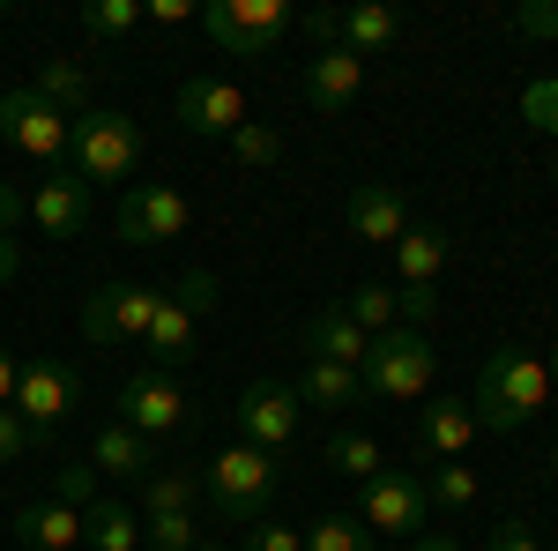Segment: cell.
<instances>
[{"instance_id":"6da1fadb","label":"cell","mask_w":558,"mask_h":551,"mask_svg":"<svg viewBox=\"0 0 558 551\" xmlns=\"http://www.w3.org/2000/svg\"><path fill=\"white\" fill-rule=\"evenodd\" d=\"M544 403H551V366L536 358V350H521V343H499L484 366H476V424L484 432H521L529 418H544Z\"/></svg>"},{"instance_id":"7a4b0ae2","label":"cell","mask_w":558,"mask_h":551,"mask_svg":"<svg viewBox=\"0 0 558 551\" xmlns=\"http://www.w3.org/2000/svg\"><path fill=\"white\" fill-rule=\"evenodd\" d=\"M202 492L216 500V514H223L231 529H254V522H268V500L283 492V455H268V447H246V440H231V447H223V455L209 463Z\"/></svg>"},{"instance_id":"3957f363","label":"cell","mask_w":558,"mask_h":551,"mask_svg":"<svg viewBox=\"0 0 558 551\" xmlns=\"http://www.w3.org/2000/svg\"><path fill=\"white\" fill-rule=\"evenodd\" d=\"M134 165H142V128L120 105H89L68 128V171L83 187H120V179H134Z\"/></svg>"},{"instance_id":"277c9868","label":"cell","mask_w":558,"mask_h":551,"mask_svg":"<svg viewBox=\"0 0 558 551\" xmlns=\"http://www.w3.org/2000/svg\"><path fill=\"white\" fill-rule=\"evenodd\" d=\"M432 336L425 328H387V336H373V350H365V366H357V381H365V395H380V403H417L432 387Z\"/></svg>"},{"instance_id":"5b68a950","label":"cell","mask_w":558,"mask_h":551,"mask_svg":"<svg viewBox=\"0 0 558 551\" xmlns=\"http://www.w3.org/2000/svg\"><path fill=\"white\" fill-rule=\"evenodd\" d=\"M209 306H216V276H209V268H186L172 291L157 298V321H149V336H142V358H149L157 373L186 366L194 328H202V313H209Z\"/></svg>"},{"instance_id":"8992f818","label":"cell","mask_w":558,"mask_h":551,"mask_svg":"<svg viewBox=\"0 0 558 551\" xmlns=\"http://www.w3.org/2000/svg\"><path fill=\"white\" fill-rule=\"evenodd\" d=\"M75 403H83L75 366H60V358H31V366H23V381H15V418L31 432V447H52L60 424L75 418Z\"/></svg>"},{"instance_id":"52a82bcc","label":"cell","mask_w":558,"mask_h":551,"mask_svg":"<svg viewBox=\"0 0 558 551\" xmlns=\"http://www.w3.org/2000/svg\"><path fill=\"white\" fill-rule=\"evenodd\" d=\"M68 128H75V120H68L52 97H38V89H0V142L23 149L31 165H45V171L60 165V157H68Z\"/></svg>"},{"instance_id":"ba28073f","label":"cell","mask_w":558,"mask_h":551,"mask_svg":"<svg viewBox=\"0 0 558 551\" xmlns=\"http://www.w3.org/2000/svg\"><path fill=\"white\" fill-rule=\"evenodd\" d=\"M202 31L223 52H239V60H268L283 45V31H291V8L283 0H209L202 8Z\"/></svg>"},{"instance_id":"9c48e42d","label":"cell","mask_w":558,"mask_h":551,"mask_svg":"<svg viewBox=\"0 0 558 551\" xmlns=\"http://www.w3.org/2000/svg\"><path fill=\"white\" fill-rule=\"evenodd\" d=\"M425 514H432V492L417 469H380L365 477V500H357V522L373 537H425Z\"/></svg>"},{"instance_id":"30bf717a","label":"cell","mask_w":558,"mask_h":551,"mask_svg":"<svg viewBox=\"0 0 558 551\" xmlns=\"http://www.w3.org/2000/svg\"><path fill=\"white\" fill-rule=\"evenodd\" d=\"M186 224H194V202L179 187H165V179H134L128 194H120V239L128 247H165Z\"/></svg>"},{"instance_id":"8fae6325","label":"cell","mask_w":558,"mask_h":551,"mask_svg":"<svg viewBox=\"0 0 558 551\" xmlns=\"http://www.w3.org/2000/svg\"><path fill=\"white\" fill-rule=\"evenodd\" d=\"M186 387H179V373H157V366H142V373H128V387H120V424H134L142 440H165V432H186Z\"/></svg>"},{"instance_id":"7c38bea8","label":"cell","mask_w":558,"mask_h":551,"mask_svg":"<svg viewBox=\"0 0 558 551\" xmlns=\"http://www.w3.org/2000/svg\"><path fill=\"white\" fill-rule=\"evenodd\" d=\"M179 128L202 134V142H231V134L246 128V89L231 83V75H186L179 83Z\"/></svg>"},{"instance_id":"4fadbf2b","label":"cell","mask_w":558,"mask_h":551,"mask_svg":"<svg viewBox=\"0 0 558 551\" xmlns=\"http://www.w3.org/2000/svg\"><path fill=\"white\" fill-rule=\"evenodd\" d=\"M157 298L149 284H105V291L83 306V336L89 343H142L149 321H157Z\"/></svg>"},{"instance_id":"5bb4252c","label":"cell","mask_w":558,"mask_h":551,"mask_svg":"<svg viewBox=\"0 0 558 551\" xmlns=\"http://www.w3.org/2000/svg\"><path fill=\"white\" fill-rule=\"evenodd\" d=\"M299 387L283 381H254L246 395H239V440L246 447H268V455H283L291 440H299Z\"/></svg>"},{"instance_id":"9a60e30c","label":"cell","mask_w":558,"mask_h":551,"mask_svg":"<svg viewBox=\"0 0 558 551\" xmlns=\"http://www.w3.org/2000/svg\"><path fill=\"white\" fill-rule=\"evenodd\" d=\"M343 224H350L357 247H395L417 216H410V194H402V187H387V179H357L350 202H343Z\"/></svg>"},{"instance_id":"2e32d148","label":"cell","mask_w":558,"mask_h":551,"mask_svg":"<svg viewBox=\"0 0 558 551\" xmlns=\"http://www.w3.org/2000/svg\"><path fill=\"white\" fill-rule=\"evenodd\" d=\"M299 89H305V105L313 112H350L357 105V89H365V60L357 52H343V45H328V52H305V68H299Z\"/></svg>"},{"instance_id":"e0dca14e","label":"cell","mask_w":558,"mask_h":551,"mask_svg":"<svg viewBox=\"0 0 558 551\" xmlns=\"http://www.w3.org/2000/svg\"><path fill=\"white\" fill-rule=\"evenodd\" d=\"M476 440V410L462 395H432L417 410V455L425 463H462V447Z\"/></svg>"},{"instance_id":"ac0fdd59","label":"cell","mask_w":558,"mask_h":551,"mask_svg":"<svg viewBox=\"0 0 558 551\" xmlns=\"http://www.w3.org/2000/svg\"><path fill=\"white\" fill-rule=\"evenodd\" d=\"M31 224H38V231H52V239H75V231L89 224V187L75 179V171L52 165L38 179V194H31Z\"/></svg>"},{"instance_id":"d6986e66","label":"cell","mask_w":558,"mask_h":551,"mask_svg":"<svg viewBox=\"0 0 558 551\" xmlns=\"http://www.w3.org/2000/svg\"><path fill=\"white\" fill-rule=\"evenodd\" d=\"M89 469L97 477H149L157 469V440H142L134 424H97V440H89Z\"/></svg>"},{"instance_id":"ffe728a7","label":"cell","mask_w":558,"mask_h":551,"mask_svg":"<svg viewBox=\"0 0 558 551\" xmlns=\"http://www.w3.org/2000/svg\"><path fill=\"white\" fill-rule=\"evenodd\" d=\"M15 537L31 551H75L83 544V507H68V500L45 492V500H31V507L15 514Z\"/></svg>"},{"instance_id":"44dd1931","label":"cell","mask_w":558,"mask_h":551,"mask_svg":"<svg viewBox=\"0 0 558 551\" xmlns=\"http://www.w3.org/2000/svg\"><path fill=\"white\" fill-rule=\"evenodd\" d=\"M365 350H373V336L350 321L343 306H320V313L305 321V358H328V366H365Z\"/></svg>"},{"instance_id":"7402d4cb","label":"cell","mask_w":558,"mask_h":551,"mask_svg":"<svg viewBox=\"0 0 558 551\" xmlns=\"http://www.w3.org/2000/svg\"><path fill=\"white\" fill-rule=\"evenodd\" d=\"M395 38H402V15H395V8H380V0H357V8H343V15H336V45H343V52H357V60L387 52Z\"/></svg>"},{"instance_id":"603a6c76","label":"cell","mask_w":558,"mask_h":551,"mask_svg":"<svg viewBox=\"0 0 558 551\" xmlns=\"http://www.w3.org/2000/svg\"><path fill=\"white\" fill-rule=\"evenodd\" d=\"M357 366H328V358H305L299 366V403L305 410H328V418H343L350 403H357Z\"/></svg>"},{"instance_id":"cb8c5ba5","label":"cell","mask_w":558,"mask_h":551,"mask_svg":"<svg viewBox=\"0 0 558 551\" xmlns=\"http://www.w3.org/2000/svg\"><path fill=\"white\" fill-rule=\"evenodd\" d=\"M83 544L89 551H142V514L128 507V500H89L83 507Z\"/></svg>"},{"instance_id":"d4e9b609","label":"cell","mask_w":558,"mask_h":551,"mask_svg":"<svg viewBox=\"0 0 558 551\" xmlns=\"http://www.w3.org/2000/svg\"><path fill=\"white\" fill-rule=\"evenodd\" d=\"M447 254H454V239H447L439 224H410V231L395 239V268H402V284H439Z\"/></svg>"},{"instance_id":"484cf974","label":"cell","mask_w":558,"mask_h":551,"mask_svg":"<svg viewBox=\"0 0 558 551\" xmlns=\"http://www.w3.org/2000/svg\"><path fill=\"white\" fill-rule=\"evenodd\" d=\"M202 500V477H186V469H149L142 477V514H194Z\"/></svg>"},{"instance_id":"4316f807","label":"cell","mask_w":558,"mask_h":551,"mask_svg":"<svg viewBox=\"0 0 558 551\" xmlns=\"http://www.w3.org/2000/svg\"><path fill=\"white\" fill-rule=\"evenodd\" d=\"M31 89H38V97H52V105H60L68 120H83V112H89V75L75 68V60H45Z\"/></svg>"},{"instance_id":"83f0119b","label":"cell","mask_w":558,"mask_h":551,"mask_svg":"<svg viewBox=\"0 0 558 551\" xmlns=\"http://www.w3.org/2000/svg\"><path fill=\"white\" fill-rule=\"evenodd\" d=\"M328 463H336V469H343V477H380V440H373V432H350V424H343V432H328Z\"/></svg>"},{"instance_id":"f1b7e54d","label":"cell","mask_w":558,"mask_h":551,"mask_svg":"<svg viewBox=\"0 0 558 551\" xmlns=\"http://www.w3.org/2000/svg\"><path fill=\"white\" fill-rule=\"evenodd\" d=\"M305 551H380V544H373V529H365L357 514H320V522L305 529Z\"/></svg>"},{"instance_id":"f546056e","label":"cell","mask_w":558,"mask_h":551,"mask_svg":"<svg viewBox=\"0 0 558 551\" xmlns=\"http://www.w3.org/2000/svg\"><path fill=\"white\" fill-rule=\"evenodd\" d=\"M425 492H432V507H476V469L470 463H432V477H425Z\"/></svg>"},{"instance_id":"4dcf8cb0","label":"cell","mask_w":558,"mask_h":551,"mask_svg":"<svg viewBox=\"0 0 558 551\" xmlns=\"http://www.w3.org/2000/svg\"><path fill=\"white\" fill-rule=\"evenodd\" d=\"M343 313L365 336H387V328H395V291H387V284H357V291L343 298Z\"/></svg>"},{"instance_id":"1f68e13d","label":"cell","mask_w":558,"mask_h":551,"mask_svg":"<svg viewBox=\"0 0 558 551\" xmlns=\"http://www.w3.org/2000/svg\"><path fill=\"white\" fill-rule=\"evenodd\" d=\"M83 31L89 38H134V31H142V0H89Z\"/></svg>"},{"instance_id":"d6a6232c","label":"cell","mask_w":558,"mask_h":551,"mask_svg":"<svg viewBox=\"0 0 558 551\" xmlns=\"http://www.w3.org/2000/svg\"><path fill=\"white\" fill-rule=\"evenodd\" d=\"M231 157H239V165H254V171L283 165V134L268 128V120H246V128L231 134Z\"/></svg>"},{"instance_id":"836d02e7","label":"cell","mask_w":558,"mask_h":551,"mask_svg":"<svg viewBox=\"0 0 558 551\" xmlns=\"http://www.w3.org/2000/svg\"><path fill=\"white\" fill-rule=\"evenodd\" d=\"M52 500H68V507H89V500H97V469H89V455H83V463H60Z\"/></svg>"},{"instance_id":"e575fe53","label":"cell","mask_w":558,"mask_h":551,"mask_svg":"<svg viewBox=\"0 0 558 551\" xmlns=\"http://www.w3.org/2000/svg\"><path fill=\"white\" fill-rule=\"evenodd\" d=\"M432 313H439V291H432V284H402V291H395V321H402V328H432Z\"/></svg>"},{"instance_id":"d590c367","label":"cell","mask_w":558,"mask_h":551,"mask_svg":"<svg viewBox=\"0 0 558 551\" xmlns=\"http://www.w3.org/2000/svg\"><path fill=\"white\" fill-rule=\"evenodd\" d=\"M239 551H305V529H291V522H254L239 537Z\"/></svg>"},{"instance_id":"8d00e7d4","label":"cell","mask_w":558,"mask_h":551,"mask_svg":"<svg viewBox=\"0 0 558 551\" xmlns=\"http://www.w3.org/2000/svg\"><path fill=\"white\" fill-rule=\"evenodd\" d=\"M15 455H31V432H23V418H15V403L0 410V469L15 463Z\"/></svg>"},{"instance_id":"74e56055","label":"cell","mask_w":558,"mask_h":551,"mask_svg":"<svg viewBox=\"0 0 558 551\" xmlns=\"http://www.w3.org/2000/svg\"><path fill=\"white\" fill-rule=\"evenodd\" d=\"M492 551H544V537H536L529 522H499V529H492Z\"/></svg>"},{"instance_id":"f35d334b","label":"cell","mask_w":558,"mask_h":551,"mask_svg":"<svg viewBox=\"0 0 558 551\" xmlns=\"http://www.w3.org/2000/svg\"><path fill=\"white\" fill-rule=\"evenodd\" d=\"M142 23H165V31H179V23H194V0H142Z\"/></svg>"},{"instance_id":"ab89813d","label":"cell","mask_w":558,"mask_h":551,"mask_svg":"<svg viewBox=\"0 0 558 551\" xmlns=\"http://www.w3.org/2000/svg\"><path fill=\"white\" fill-rule=\"evenodd\" d=\"M529 120H536V128H551V134H558V83L529 89Z\"/></svg>"},{"instance_id":"60d3db41","label":"cell","mask_w":558,"mask_h":551,"mask_svg":"<svg viewBox=\"0 0 558 551\" xmlns=\"http://www.w3.org/2000/svg\"><path fill=\"white\" fill-rule=\"evenodd\" d=\"M514 31H529V38H558V8H521Z\"/></svg>"},{"instance_id":"b9f144b4","label":"cell","mask_w":558,"mask_h":551,"mask_svg":"<svg viewBox=\"0 0 558 551\" xmlns=\"http://www.w3.org/2000/svg\"><path fill=\"white\" fill-rule=\"evenodd\" d=\"M15 381H23V358H15V350H8V343H0V410H8V403H15Z\"/></svg>"},{"instance_id":"7bdbcfd3","label":"cell","mask_w":558,"mask_h":551,"mask_svg":"<svg viewBox=\"0 0 558 551\" xmlns=\"http://www.w3.org/2000/svg\"><path fill=\"white\" fill-rule=\"evenodd\" d=\"M410 551H462V537H447V529H425V537H410Z\"/></svg>"},{"instance_id":"ee69618b","label":"cell","mask_w":558,"mask_h":551,"mask_svg":"<svg viewBox=\"0 0 558 551\" xmlns=\"http://www.w3.org/2000/svg\"><path fill=\"white\" fill-rule=\"evenodd\" d=\"M15 268H23V247H15V231H0V284H8Z\"/></svg>"},{"instance_id":"f6af8a7d","label":"cell","mask_w":558,"mask_h":551,"mask_svg":"<svg viewBox=\"0 0 558 551\" xmlns=\"http://www.w3.org/2000/svg\"><path fill=\"white\" fill-rule=\"evenodd\" d=\"M194 551H231V544H209V537H202V544H194Z\"/></svg>"},{"instance_id":"bcb514c9","label":"cell","mask_w":558,"mask_h":551,"mask_svg":"<svg viewBox=\"0 0 558 551\" xmlns=\"http://www.w3.org/2000/svg\"><path fill=\"white\" fill-rule=\"evenodd\" d=\"M544 366H551V387H558V350H551V358H544Z\"/></svg>"},{"instance_id":"7dc6e473","label":"cell","mask_w":558,"mask_h":551,"mask_svg":"<svg viewBox=\"0 0 558 551\" xmlns=\"http://www.w3.org/2000/svg\"><path fill=\"white\" fill-rule=\"evenodd\" d=\"M551 187H558V165H551Z\"/></svg>"}]
</instances>
